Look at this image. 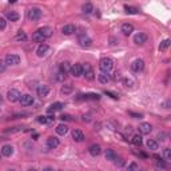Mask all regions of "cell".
<instances>
[{
  "instance_id": "obj_1",
  "label": "cell",
  "mask_w": 171,
  "mask_h": 171,
  "mask_svg": "<svg viewBox=\"0 0 171 171\" xmlns=\"http://www.w3.org/2000/svg\"><path fill=\"white\" fill-rule=\"evenodd\" d=\"M99 68L102 70V72L109 74L110 71L114 68V62H112L111 58H103V59L99 62Z\"/></svg>"
},
{
  "instance_id": "obj_2",
  "label": "cell",
  "mask_w": 171,
  "mask_h": 171,
  "mask_svg": "<svg viewBox=\"0 0 171 171\" xmlns=\"http://www.w3.org/2000/svg\"><path fill=\"white\" fill-rule=\"evenodd\" d=\"M27 16H28V19L30 20H39L40 19V16H42V10L38 7H32V8H30L28 10V13H27Z\"/></svg>"
},
{
  "instance_id": "obj_3",
  "label": "cell",
  "mask_w": 171,
  "mask_h": 171,
  "mask_svg": "<svg viewBox=\"0 0 171 171\" xmlns=\"http://www.w3.org/2000/svg\"><path fill=\"white\" fill-rule=\"evenodd\" d=\"M78 43H79V46H80V47H83V48H88V47L92 44V40L90 39L86 34H79V36H78Z\"/></svg>"
},
{
  "instance_id": "obj_4",
  "label": "cell",
  "mask_w": 171,
  "mask_h": 171,
  "mask_svg": "<svg viewBox=\"0 0 171 171\" xmlns=\"http://www.w3.org/2000/svg\"><path fill=\"white\" fill-rule=\"evenodd\" d=\"M83 76L87 80H94L95 79V72H94V68L91 64H84L83 66Z\"/></svg>"
},
{
  "instance_id": "obj_5",
  "label": "cell",
  "mask_w": 171,
  "mask_h": 171,
  "mask_svg": "<svg viewBox=\"0 0 171 171\" xmlns=\"http://www.w3.org/2000/svg\"><path fill=\"white\" fill-rule=\"evenodd\" d=\"M4 62H6L7 66H16L20 63V56L16 55V53H8Z\"/></svg>"
},
{
  "instance_id": "obj_6",
  "label": "cell",
  "mask_w": 171,
  "mask_h": 171,
  "mask_svg": "<svg viewBox=\"0 0 171 171\" xmlns=\"http://www.w3.org/2000/svg\"><path fill=\"white\" fill-rule=\"evenodd\" d=\"M71 75L74 76V78H79V76L83 75V66L80 64V63H76V64L71 66Z\"/></svg>"
},
{
  "instance_id": "obj_7",
  "label": "cell",
  "mask_w": 171,
  "mask_h": 171,
  "mask_svg": "<svg viewBox=\"0 0 171 171\" xmlns=\"http://www.w3.org/2000/svg\"><path fill=\"white\" fill-rule=\"evenodd\" d=\"M19 102H20V104L24 106V107L32 106V104H34V96L30 95V94H25V95H21V96H20Z\"/></svg>"
},
{
  "instance_id": "obj_8",
  "label": "cell",
  "mask_w": 171,
  "mask_h": 171,
  "mask_svg": "<svg viewBox=\"0 0 171 171\" xmlns=\"http://www.w3.org/2000/svg\"><path fill=\"white\" fill-rule=\"evenodd\" d=\"M143 68H145V62H143L142 59H136L132 62L131 64V70L134 71V72H141V71H143Z\"/></svg>"
},
{
  "instance_id": "obj_9",
  "label": "cell",
  "mask_w": 171,
  "mask_h": 171,
  "mask_svg": "<svg viewBox=\"0 0 171 171\" xmlns=\"http://www.w3.org/2000/svg\"><path fill=\"white\" fill-rule=\"evenodd\" d=\"M147 39H148V36L145 32H139L134 36V43L138 44V46H142V44H145L147 42Z\"/></svg>"
},
{
  "instance_id": "obj_10",
  "label": "cell",
  "mask_w": 171,
  "mask_h": 171,
  "mask_svg": "<svg viewBox=\"0 0 171 171\" xmlns=\"http://www.w3.org/2000/svg\"><path fill=\"white\" fill-rule=\"evenodd\" d=\"M20 96H21L20 92L17 91V90H15V88L10 90V91H8V94H7V98H8V100H10V102H19Z\"/></svg>"
},
{
  "instance_id": "obj_11",
  "label": "cell",
  "mask_w": 171,
  "mask_h": 171,
  "mask_svg": "<svg viewBox=\"0 0 171 171\" xmlns=\"http://www.w3.org/2000/svg\"><path fill=\"white\" fill-rule=\"evenodd\" d=\"M36 92H38V96L39 98H46L48 94H49V87L46 84H40L38 90H36Z\"/></svg>"
},
{
  "instance_id": "obj_12",
  "label": "cell",
  "mask_w": 171,
  "mask_h": 171,
  "mask_svg": "<svg viewBox=\"0 0 171 171\" xmlns=\"http://www.w3.org/2000/svg\"><path fill=\"white\" fill-rule=\"evenodd\" d=\"M151 130H152V126L150 123H146V122H143L139 124V132L143 134V135H147V134H150L151 132Z\"/></svg>"
},
{
  "instance_id": "obj_13",
  "label": "cell",
  "mask_w": 171,
  "mask_h": 171,
  "mask_svg": "<svg viewBox=\"0 0 171 171\" xmlns=\"http://www.w3.org/2000/svg\"><path fill=\"white\" fill-rule=\"evenodd\" d=\"M59 145H60V142H59V139H58L56 136H49V138L47 139V147L51 148V150L56 148Z\"/></svg>"
},
{
  "instance_id": "obj_14",
  "label": "cell",
  "mask_w": 171,
  "mask_h": 171,
  "mask_svg": "<svg viewBox=\"0 0 171 171\" xmlns=\"http://www.w3.org/2000/svg\"><path fill=\"white\" fill-rule=\"evenodd\" d=\"M75 31H76V27H75L74 24H66V25L62 28V34L68 36V35L75 34Z\"/></svg>"
},
{
  "instance_id": "obj_15",
  "label": "cell",
  "mask_w": 171,
  "mask_h": 171,
  "mask_svg": "<svg viewBox=\"0 0 171 171\" xmlns=\"http://www.w3.org/2000/svg\"><path fill=\"white\" fill-rule=\"evenodd\" d=\"M0 152H2L3 156H7L8 158V156H11L13 154V147L11 145H4L2 147V150H0Z\"/></svg>"
},
{
  "instance_id": "obj_16",
  "label": "cell",
  "mask_w": 171,
  "mask_h": 171,
  "mask_svg": "<svg viewBox=\"0 0 171 171\" xmlns=\"http://www.w3.org/2000/svg\"><path fill=\"white\" fill-rule=\"evenodd\" d=\"M48 49H49L48 44H46V43H42V44H40V46L38 47V49H36V53H38V56H39V58L44 56V55H46V53L48 52Z\"/></svg>"
},
{
  "instance_id": "obj_17",
  "label": "cell",
  "mask_w": 171,
  "mask_h": 171,
  "mask_svg": "<svg viewBox=\"0 0 171 171\" xmlns=\"http://www.w3.org/2000/svg\"><path fill=\"white\" fill-rule=\"evenodd\" d=\"M88 152H90V154H91L92 156H98V155L102 154V147L99 146V145H92V146H90Z\"/></svg>"
},
{
  "instance_id": "obj_18",
  "label": "cell",
  "mask_w": 171,
  "mask_h": 171,
  "mask_svg": "<svg viewBox=\"0 0 171 171\" xmlns=\"http://www.w3.org/2000/svg\"><path fill=\"white\" fill-rule=\"evenodd\" d=\"M152 158L155 159V166H156L158 169H166V167H167V163H166V160L162 159L159 155H156V154H155L154 156H152Z\"/></svg>"
},
{
  "instance_id": "obj_19",
  "label": "cell",
  "mask_w": 171,
  "mask_h": 171,
  "mask_svg": "<svg viewBox=\"0 0 171 171\" xmlns=\"http://www.w3.org/2000/svg\"><path fill=\"white\" fill-rule=\"evenodd\" d=\"M72 138H74L75 142H83L84 141V134H83V131H80V130H74Z\"/></svg>"
},
{
  "instance_id": "obj_20",
  "label": "cell",
  "mask_w": 171,
  "mask_h": 171,
  "mask_svg": "<svg viewBox=\"0 0 171 171\" xmlns=\"http://www.w3.org/2000/svg\"><path fill=\"white\" fill-rule=\"evenodd\" d=\"M32 40H34V42H36V43H44V40H47V39L44 38L43 34L38 30V31H35V32H34V35H32Z\"/></svg>"
},
{
  "instance_id": "obj_21",
  "label": "cell",
  "mask_w": 171,
  "mask_h": 171,
  "mask_svg": "<svg viewBox=\"0 0 171 171\" xmlns=\"http://www.w3.org/2000/svg\"><path fill=\"white\" fill-rule=\"evenodd\" d=\"M132 31H134V25H132V24H130V23H124V24L122 25V32L126 35V36L131 35V34H132Z\"/></svg>"
},
{
  "instance_id": "obj_22",
  "label": "cell",
  "mask_w": 171,
  "mask_h": 171,
  "mask_svg": "<svg viewBox=\"0 0 171 171\" xmlns=\"http://www.w3.org/2000/svg\"><path fill=\"white\" fill-rule=\"evenodd\" d=\"M146 145H147V148L148 150H151V151H155V150H158V142L155 141V139H148V141L146 142Z\"/></svg>"
},
{
  "instance_id": "obj_23",
  "label": "cell",
  "mask_w": 171,
  "mask_h": 171,
  "mask_svg": "<svg viewBox=\"0 0 171 171\" xmlns=\"http://www.w3.org/2000/svg\"><path fill=\"white\" fill-rule=\"evenodd\" d=\"M6 16H7V19L10 20V21H17L19 20V13H17L16 11H8L7 13H6Z\"/></svg>"
},
{
  "instance_id": "obj_24",
  "label": "cell",
  "mask_w": 171,
  "mask_h": 171,
  "mask_svg": "<svg viewBox=\"0 0 171 171\" xmlns=\"http://www.w3.org/2000/svg\"><path fill=\"white\" fill-rule=\"evenodd\" d=\"M53 119H55L53 116H38L36 118V120L40 124H48V123H51Z\"/></svg>"
},
{
  "instance_id": "obj_25",
  "label": "cell",
  "mask_w": 171,
  "mask_h": 171,
  "mask_svg": "<svg viewBox=\"0 0 171 171\" xmlns=\"http://www.w3.org/2000/svg\"><path fill=\"white\" fill-rule=\"evenodd\" d=\"M62 107H63V104H62V103H59V102H58V103H52V104L48 107L47 111L49 112V114H53V112L62 110Z\"/></svg>"
},
{
  "instance_id": "obj_26",
  "label": "cell",
  "mask_w": 171,
  "mask_h": 171,
  "mask_svg": "<svg viewBox=\"0 0 171 171\" xmlns=\"http://www.w3.org/2000/svg\"><path fill=\"white\" fill-rule=\"evenodd\" d=\"M55 131H56L58 135H66L67 132H68V127H67L66 124H59L55 128Z\"/></svg>"
},
{
  "instance_id": "obj_27",
  "label": "cell",
  "mask_w": 171,
  "mask_h": 171,
  "mask_svg": "<svg viewBox=\"0 0 171 171\" xmlns=\"http://www.w3.org/2000/svg\"><path fill=\"white\" fill-rule=\"evenodd\" d=\"M59 71H62V72H64L66 75L70 72L71 71V64L68 62H63L62 64H60V68H59Z\"/></svg>"
},
{
  "instance_id": "obj_28",
  "label": "cell",
  "mask_w": 171,
  "mask_h": 171,
  "mask_svg": "<svg viewBox=\"0 0 171 171\" xmlns=\"http://www.w3.org/2000/svg\"><path fill=\"white\" fill-rule=\"evenodd\" d=\"M39 31L43 34V36L46 39L51 38V35H52V30L49 28V27H43V28H39Z\"/></svg>"
},
{
  "instance_id": "obj_29",
  "label": "cell",
  "mask_w": 171,
  "mask_h": 171,
  "mask_svg": "<svg viewBox=\"0 0 171 171\" xmlns=\"http://www.w3.org/2000/svg\"><path fill=\"white\" fill-rule=\"evenodd\" d=\"M98 79H99V82H100L102 84H107L110 82V76L107 75V74H104V72H100L98 75Z\"/></svg>"
},
{
  "instance_id": "obj_30",
  "label": "cell",
  "mask_w": 171,
  "mask_h": 171,
  "mask_svg": "<svg viewBox=\"0 0 171 171\" xmlns=\"http://www.w3.org/2000/svg\"><path fill=\"white\" fill-rule=\"evenodd\" d=\"M124 11H126V13H130V15H136L139 12L136 7H131V6H124Z\"/></svg>"
},
{
  "instance_id": "obj_31",
  "label": "cell",
  "mask_w": 171,
  "mask_h": 171,
  "mask_svg": "<svg viewBox=\"0 0 171 171\" xmlns=\"http://www.w3.org/2000/svg\"><path fill=\"white\" fill-rule=\"evenodd\" d=\"M72 84H64L62 87V94H64V95H70L71 92H72Z\"/></svg>"
},
{
  "instance_id": "obj_32",
  "label": "cell",
  "mask_w": 171,
  "mask_h": 171,
  "mask_svg": "<svg viewBox=\"0 0 171 171\" xmlns=\"http://www.w3.org/2000/svg\"><path fill=\"white\" fill-rule=\"evenodd\" d=\"M116 158H118V156H116L114 150H107L106 151V159L107 160H115Z\"/></svg>"
},
{
  "instance_id": "obj_33",
  "label": "cell",
  "mask_w": 171,
  "mask_h": 171,
  "mask_svg": "<svg viewBox=\"0 0 171 171\" xmlns=\"http://www.w3.org/2000/svg\"><path fill=\"white\" fill-rule=\"evenodd\" d=\"M13 40H15V42H25V40H27V35L23 32V31H20V32L17 34L15 38H13Z\"/></svg>"
},
{
  "instance_id": "obj_34",
  "label": "cell",
  "mask_w": 171,
  "mask_h": 171,
  "mask_svg": "<svg viewBox=\"0 0 171 171\" xmlns=\"http://www.w3.org/2000/svg\"><path fill=\"white\" fill-rule=\"evenodd\" d=\"M82 10H83L84 13H91L94 11V6H92L91 3H86V4H83Z\"/></svg>"
},
{
  "instance_id": "obj_35",
  "label": "cell",
  "mask_w": 171,
  "mask_h": 171,
  "mask_svg": "<svg viewBox=\"0 0 171 171\" xmlns=\"http://www.w3.org/2000/svg\"><path fill=\"white\" fill-rule=\"evenodd\" d=\"M131 142H132V145H135V146H141L143 141H142L141 135H134L132 139H131Z\"/></svg>"
},
{
  "instance_id": "obj_36",
  "label": "cell",
  "mask_w": 171,
  "mask_h": 171,
  "mask_svg": "<svg viewBox=\"0 0 171 171\" xmlns=\"http://www.w3.org/2000/svg\"><path fill=\"white\" fill-rule=\"evenodd\" d=\"M169 46H170V39H164L163 42L159 44V49L160 51H166V49L169 48Z\"/></svg>"
},
{
  "instance_id": "obj_37",
  "label": "cell",
  "mask_w": 171,
  "mask_h": 171,
  "mask_svg": "<svg viewBox=\"0 0 171 171\" xmlns=\"http://www.w3.org/2000/svg\"><path fill=\"white\" fill-rule=\"evenodd\" d=\"M66 78H67V75L64 72H62V71H59V72L56 74V76H55V79L58 80V82H64Z\"/></svg>"
},
{
  "instance_id": "obj_38",
  "label": "cell",
  "mask_w": 171,
  "mask_h": 171,
  "mask_svg": "<svg viewBox=\"0 0 171 171\" xmlns=\"http://www.w3.org/2000/svg\"><path fill=\"white\" fill-rule=\"evenodd\" d=\"M138 170H139V166L136 162H131L127 167V171H138Z\"/></svg>"
},
{
  "instance_id": "obj_39",
  "label": "cell",
  "mask_w": 171,
  "mask_h": 171,
  "mask_svg": "<svg viewBox=\"0 0 171 171\" xmlns=\"http://www.w3.org/2000/svg\"><path fill=\"white\" fill-rule=\"evenodd\" d=\"M163 156H164L166 162L171 160V150H170V148H164V151H163Z\"/></svg>"
},
{
  "instance_id": "obj_40",
  "label": "cell",
  "mask_w": 171,
  "mask_h": 171,
  "mask_svg": "<svg viewBox=\"0 0 171 171\" xmlns=\"http://www.w3.org/2000/svg\"><path fill=\"white\" fill-rule=\"evenodd\" d=\"M115 164L118 166V167H123V166L126 164V162H124L123 158H116L115 159Z\"/></svg>"
},
{
  "instance_id": "obj_41",
  "label": "cell",
  "mask_w": 171,
  "mask_h": 171,
  "mask_svg": "<svg viewBox=\"0 0 171 171\" xmlns=\"http://www.w3.org/2000/svg\"><path fill=\"white\" fill-rule=\"evenodd\" d=\"M83 96V99H99L98 94H87V95H80Z\"/></svg>"
},
{
  "instance_id": "obj_42",
  "label": "cell",
  "mask_w": 171,
  "mask_h": 171,
  "mask_svg": "<svg viewBox=\"0 0 171 171\" xmlns=\"http://www.w3.org/2000/svg\"><path fill=\"white\" fill-rule=\"evenodd\" d=\"M6 27H7V20L4 19V17L0 16V31H3Z\"/></svg>"
},
{
  "instance_id": "obj_43",
  "label": "cell",
  "mask_w": 171,
  "mask_h": 171,
  "mask_svg": "<svg viewBox=\"0 0 171 171\" xmlns=\"http://www.w3.org/2000/svg\"><path fill=\"white\" fill-rule=\"evenodd\" d=\"M123 83H124L126 87H132V86H134V80H132V79H130V78H127V79H124V80H123Z\"/></svg>"
},
{
  "instance_id": "obj_44",
  "label": "cell",
  "mask_w": 171,
  "mask_h": 171,
  "mask_svg": "<svg viewBox=\"0 0 171 171\" xmlns=\"http://www.w3.org/2000/svg\"><path fill=\"white\" fill-rule=\"evenodd\" d=\"M21 127H13V128H10V130H7L6 132H8V134H15V132H19V131H21Z\"/></svg>"
},
{
  "instance_id": "obj_45",
  "label": "cell",
  "mask_w": 171,
  "mask_h": 171,
  "mask_svg": "<svg viewBox=\"0 0 171 171\" xmlns=\"http://www.w3.org/2000/svg\"><path fill=\"white\" fill-rule=\"evenodd\" d=\"M128 115L132 116L135 119H141L142 118V114H136V112H132V111H128Z\"/></svg>"
},
{
  "instance_id": "obj_46",
  "label": "cell",
  "mask_w": 171,
  "mask_h": 171,
  "mask_svg": "<svg viewBox=\"0 0 171 171\" xmlns=\"http://www.w3.org/2000/svg\"><path fill=\"white\" fill-rule=\"evenodd\" d=\"M6 68H7L6 62H4V60H0V74L4 72V71H6Z\"/></svg>"
},
{
  "instance_id": "obj_47",
  "label": "cell",
  "mask_w": 171,
  "mask_h": 171,
  "mask_svg": "<svg viewBox=\"0 0 171 171\" xmlns=\"http://www.w3.org/2000/svg\"><path fill=\"white\" fill-rule=\"evenodd\" d=\"M158 139L163 142V141H166V139H167V135H166L164 132H159V134H158Z\"/></svg>"
},
{
  "instance_id": "obj_48",
  "label": "cell",
  "mask_w": 171,
  "mask_h": 171,
  "mask_svg": "<svg viewBox=\"0 0 171 171\" xmlns=\"http://www.w3.org/2000/svg\"><path fill=\"white\" fill-rule=\"evenodd\" d=\"M104 94H106V95H110L112 99H118L119 98L118 94H114V92H111V91H104Z\"/></svg>"
},
{
  "instance_id": "obj_49",
  "label": "cell",
  "mask_w": 171,
  "mask_h": 171,
  "mask_svg": "<svg viewBox=\"0 0 171 171\" xmlns=\"http://www.w3.org/2000/svg\"><path fill=\"white\" fill-rule=\"evenodd\" d=\"M60 119L63 120V122H64V120H71V116L66 114V115H62V116H60Z\"/></svg>"
},
{
  "instance_id": "obj_50",
  "label": "cell",
  "mask_w": 171,
  "mask_h": 171,
  "mask_svg": "<svg viewBox=\"0 0 171 171\" xmlns=\"http://www.w3.org/2000/svg\"><path fill=\"white\" fill-rule=\"evenodd\" d=\"M83 120H84V122H90V120H91V119H90V115H87V116H83Z\"/></svg>"
},
{
  "instance_id": "obj_51",
  "label": "cell",
  "mask_w": 171,
  "mask_h": 171,
  "mask_svg": "<svg viewBox=\"0 0 171 171\" xmlns=\"http://www.w3.org/2000/svg\"><path fill=\"white\" fill-rule=\"evenodd\" d=\"M43 171H55L52 167H46V169H43Z\"/></svg>"
},
{
  "instance_id": "obj_52",
  "label": "cell",
  "mask_w": 171,
  "mask_h": 171,
  "mask_svg": "<svg viewBox=\"0 0 171 171\" xmlns=\"http://www.w3.org/2000/svg\"><path fill=\"white\" fill-rule=\"evenodd\" d=\"M163 106H164V109H169V107H170V102L167 100V102H166V103H164V104H163Z\"/></svg>"
},
{
  "instance_id": "obj_53",
  "label": "cell",
  "mask_w": 171,
  "mask_h": 171,
  "mask_svg": "<svg viewBox=\"0 0 171 171\" xmlns=\"http://www.w3.org/2000/svg\"><path fill=\"white\" fill-rule=\"evenodd\" d=\"M2 103H3V95L0 94V104H2Z\"/></svg>"
},
{
  "instance_id": "obj_54",
  "label": "cell",
  "mask_w": 171,
  "mask_h": 171,
  "mask_svg": "<svg viewBox=\"0 0 171 171\" xmlns=\"http://www.w3.org/2000/svg\"><path fill=\"white\" fill-rule=\"evenodd\" d=\"M28 171H36V170H35V169H30Z\"/></svg>"
},
{
  "instance_id": "obj_55",
  "label": "cell",
  "mask_w": 171,
  "mask_h": 171,
  "mask_svg": "<svg viewBox=\"0 0 171 171\" xmlns=\"http://www.w3.org/2000/svg\"><path fill=\"white\" fill-rule=\"evenodd\" d=\"M8 171H13V170H8Z\"/></svg>"
}]
</instances>
